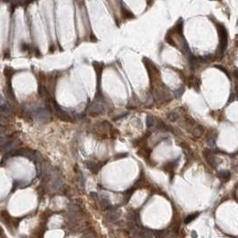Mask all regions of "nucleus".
<instances>
[{
	"mask_svg": "<svg viewBox=\"0 0 238 238\" xmlns=\"http://www.w3.org/2000/svg\"><path fill=\"white\" fill-rule=\"evenodd\" d=\"M167 118H168V120L174 122L177 121L178 119H179V115H178V113H177L175 111H170V112L167 113Z\"/></svg>",
	"mask_w": 238,
	"mask_h": 238,
	"instance_id": "9d476101",
	"label": "nucleus"
},
{
	"mask_svg": "<svg viewBox=\"0 0 238 238\" xmlns=\"http://www.w3.org/2000/svg\"><path fill=\"white\" fill-rule=\"evenodd\" d=\"M203 157L205 158L206 162H208V164H209L211 167H212V168H217L218 167L219 162L215 157L214 153L212 152V150H211V149H205L203 151Z\"/></svg>",
	"mask_w": 238,
	"mask_h": 238,
	"instance_id": "f257e3e1",
	"label": "nucleus"
},
{
	"mask_svg": "<svg viewBox=\"0 0 238 238\" xmlns=\"http://www.w3.org/2000/svg\"><path fill=\"white\" fill-rule=\"evenodd\" d=\"M216 143H217V138L214 136L209 137L207 138V144L210 147H215L216 146Z\"/></svg>",
	"mask_w": 238,
	"mask_h": 238,
	"instance_id": "f8f14e48",
	"label": "nucleus"
},
{
	"mask_svg": "<svg viewBox=\"0 0 238 238\" xmlns=\"http://www.w3.org/2000/svg\"><path fill=\"white\" fill-rule=\"evenodd\" d=\"M154 124V118L152 115H147L146 117V126L148 128L153 127Z\"/></svg>",
	"mask_w": 238,
	"mask_h": 238,
	"instance_id": "4468645a",
	"label": "nucleus"
},
{
	"mask_svg": "<svg viewBox=\"0 0 238 238\" xmlns=\"http://www.w3.org/2000/svg\"><path fill=\"white\" fill-rule=\"evenodd\" d=\"M184 92H185V87H184V86H182L179 88H177V90L174 91V96L176 98H180L183 96Z\"/></svg>",
	"mask_w": 238,
	"mask_h": 238,
	"instance_id": "9b49d317",
	"label": "nucleus"
},
{
	"mask_svg": "<svg viewBox=\"0 0 238 238\" xmlns=\"http://www.w3.org/2000/svg\"><path fill=\"white\" fill-rule=\"evenodd\" d=\"M0 111H1L2 114H4L6 116H9L12 113L11 107L7 104H5V102L3 100H2V103H1V106H0Z\"/></svg>",
	"mask_w": 238,
	"mask_h": 238,
	"instance_id": "423d86ee",
	"label": "nucleus"
},
{
	"mask_svg": "<svg viewBox=\"0 0 238 238\" xmlns=\"http://www.w3.org/2000/svg\"><path fill=\"white\" fill-rule=\"evenodd\" d=\"M218 177L219 178L220 180L227 182V180H229V178L231 177V173L228 170H220L218 172Z\"/></svg>",
	"mask_w": 238,
	"mask_h": 238,
	"instance_id": "39448f33",
	"label": "nucleus"
},
{
	"mask_svg": "<svg viewBox=\"0 0 238 238\" xmlns=\"http://www.w3.org/2000/svg\"><path fill=\"white\" fill-rule=\"evenodd\" d=\"M203 133V128L201 125H197L194 129H193V136L196 138H199Z\"/></svg>",
	"mask_w": 238,
	"mask_h": 238,
	"instance_id": "1a4fd4ad",
	"label": "nucleus"
},
{
	"mask_svg": "<svg viewBox=\"0 0 238 238\" xmlns=\"http://www.w3.org/2000/svg\"><path fill=\"white\" fill-rule=\"evenodd\" d=\"M133 193H134V189H129V190L127 191V194H126V195H125L127 201L129 200V198H130V196H131V194H132Z\"/></svg>",
	"mask_w": 238,
	"mask_h": 238,
	"instance_id": "2eb2a0df",
	"label": "nucleus"
},
{
	"mask_svg": "<svg viewBox=\"0 0 238 238\" xmlns=\"http://www.w3.org/2000/svg\"><path fill=\"white\" fill-rule=\"evenodd\" d=\"M199 212H195V213H194V214H191V215H189V216H187V218H186V219H185V224H189V223H191L194 219H195L198 216H199Z\"/></svg>",
	"mask_w": 238,
	"mask_h": 238,
	"instance_id": "ddd939ff",
	"label": "nucleus"
},
{
	"mask_svg": "<svg viewBox=\"0 0 238 238\" xmlns=\"http://www.w3.org/2000/svg\"><path fill=\"white\" fill-rule=\"evenodd\" d=\"M90 194H91L92 196H94V197H96V196H97V194H96V193H91Z\"/></svg>",
	"mask_w": 238,
	"mask_h": 238,
	"instance_id": "dca6fc26",
	"label": "nucleus"
},
{
	"mask_svg": "<svg viewBox=\"0 0 238 238\" xmlns=\"http://www.w3.org/2000/svg\"><path fill=\"white\" fill-rule=\"evenodd\" d=\"M86 165L87 169L90 170L91 172H93V173H97L98 170L101 169V166L100 165H98V164H96V163H95L93 162H86Z\"/></svg>",
	"mask_w": 238,
	"mask_h": 238,
	"instance_id": "0eeeda50",
	"label": "nucleus"
},
{
	"mask_svg": "<svg viewBox=\"0 0 238 238\" xmlns=\"http://www.w3.org/2000/svg\"><path fill=\"white\" fill-rule=\"evenodd\" d=\"M104 105L102 104V102L100 100L98 101H95L94 103H92L90 108H89V111H90L91 115H99L102 114L104 112Z\"/></svg>",
	"mask_w": 238,
	"mask_h": 238,
	"instance_id": "7ed1b4c3",
	"label": "nucleus"
},
{
	"mask_svg": "<svg viewBox=\"0 0 238 238\" xmlns=\"http://www.w3.org/2000/svg\"><path fill=\"white\" fill-rule=\"evenodd\" d=\"M121 212H119V210L117 209H113V208H110L108 210V212L106 214V217L109 220L111 221H116L119 218H120Z\"/></svg>",
	"mask_w": 238,
	"mask_h": 238,
	"instance_id": "20e7f679",
	"label": "nucleus"
},
{
	"mask_svg": "<svg viewBox=\"0 0 238 238\" xmlns=\"http://www.w3.org/2000/svg\"><path fill=\"white\" fill-rule=\"evenodd\" d=\"M157 129H159V130H161L162 132H167V131H170L172 129L169 126L166 125L162 120H158V122H157Z\"/></svg>",
	"mask_w": 238,
	"mask_h": 238,
	"instance_id": "6e6552de",
	"label": "nucleus"
},
{
	"mask_svg": "<svg viewBox=\"0 0 238 238\" xmlns=\"http://www.w3.org/2000/svg\"><path fill=\"white\" fill-rule=\"evenodd\" d=\"M192 236H197V234H196V233H195L194 231L192 233Z\"/></svg>",
	"mask_w": 238,
	"mask_h": 238,
	"instance_id": "f3484780",
	"label": "nucleus"
},
{
	"mask_svg": "<svg viewBox=\"0 0 238 238\" xmlns=\"http://www.w3.org/2000/svg\"><path fill=\"white\" fill-rule=\"evenodd\" d=\"M35 116L39 122H43V123H45L50 120V112L47 111V109H42V108L36 109Z\"/></svg>",
	"mask_w": 238,
	"mask_h": 238,
	"instance_id": "f03ea898",
	"label": "nucleus"
}]
</instances>
